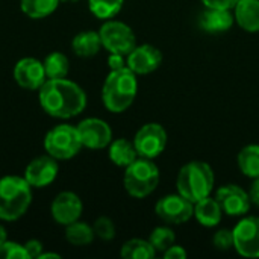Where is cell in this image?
<instances>
[{
  "label": "cell",
  "instance_id": "6da1fadb",
  "mask_svg": "<svg viewBox=\"0 0 259 259\" xmlns=\"http://www.w3.org/2000/svg\"><path fill=\"white\" fill-rule=\"evenodd\" d=\"M39 91V103L46 114L55 118H71L87 106L85 91L73 80L47 79Z\"/></svg>",
  "mask_w": 259,
  "mask_h": 259
},
{
  "label": "cell",
  "instance_id": "7a4b0ae2",
  "mask_svg": "<svg viewBox=\"0 0 259 259\" xmlns=\"http://www.w3.org/2000/svg\"><path fill=\"white\" fill-rule=\"evenodd\" d=\"M138 93L137 74L129 68L111 70L102 87V100L108 111L120 114L135 100Z\"/></svg>",
  "mask_w": 259,
  "mask_h": 259
},
{
  "label": "cell",
  "instance_id": "3957f363",
  "mask_svg": "<svg viewBox=\"0 0 259 259\" xmlns=\"http://www.w3.org/2000/svg\"><path fill=\"white\" fill-rule=\"evenodd\" d=\"M214 184V170L208 162L203 161H191L185 164L179 170L176 179L178 193L193 203L211 196Z\"/></svg>",
  "mask_w": 259,
  "mask_h": 259
},
{
  "label": "cell",
  "instance_id": "277c9868",
  "mask_svg": "<svg viewBox=\"0 0 259 259\" xmlns=\"http://www.w3.org/2000/svg\"><path fill=\"white\" fill-rule=\"evenodd\" d=\"M32 203V187L21 176L0 179V220L15 222L26 214Z\"/></svg>",
  "mask_w": 259,
  "mask_h": 259
},
{
  "label": "cell",
  "instance_id": "5b68a950",
  "mask_svg": "<svg viewBox=\"0 0 259 259\" xmlns=\"http://www.w3.org/2000/svg\"><path fill=\"white\" fill-rule=\"evenodd\" d=\"M123 184L129 196L144 199L156 190L159 184V168L152 159L138 156L124 168Z\"/></svg>",
  "mask_w": 259,
  "mask_h": 259
},
{
  "label": "cell",
  "instance_id": "8992f818",
  "mask_svg": "<svg viewBox=\"0 0 259 259\" xmlns=\"http://www.w3.org/2000/svg\"><path fill=\"white\" fill-rule=\"evenodd\" d=\"M82 147L83 146L77 127L71 124L55 126L44 137V149L47 155L53 156L58 161L74 158Z\"/></svg>",
  "mask_w": 259,
  "mask_h": 259
},
{
  "label": "cell",
  "instance_id": "52a82bcc",
  "mask_svg": "<svg viewBox=\"0 0 259 259\" xmlns=\"http://www.w3.org/2000/svg\"><path fill=\"white\" fill-rule=\"evenodd\" d=\"M102 46L109 53H121L127 56L137 46V38L131 26L117 20H106L99 30Z\"/></svg>",
  "mask_w": 259,
  "mask_h": 259
},
{
  "label": "cell",
  "instance_id": "ba28073f",
  "mask_svg": "<svg viewBox=\"0 0 259 259\" xmlns=\"http://www.w3.org/2000/svg\"><path fill=\"white\" fill-rule=\"evenodd\" d=\"M134 144L140 158L155 159L167 146V131L159 123H146L134 137Z\"/></svg>",
  "mask_w": 259,
  "mask_h": 259
},
{
  "label": "cell",
  "instance_id": "9c48e42d",
  "mask_svg": "<svg viewBox=\"0 0 259 259\" xmlns=\"http://www.w3.org/2000/svg\"><path fill=\"white\" fill-rule=\"evenodd\" d=\"M156 215L168 225H182L194 217V203L182 194H167L155 205Z\"/></svg>",
  "mask_w": 259,
  "mask_h": 259
},
{
  "label": "cell",
  "instance_id": "30bf717a",
  "mask_svg": "<svg viewBox=\"0 0 259 259\" xmlns=\"http://www.w3.org/2000/svg\"><path fill=\"white\" fill-rule=\"evenodd\" d=\"M234 247L244 258H259V217H244L232 231Z\"/></svg>",
  "mask_w": 259,
  "mask_h": 259
},
{
  "label": "cell",
  "instance_id": "8fae6325",
  "mask_svg": "<svg viewBox=\"0 0 259 259\" xmlns=\"http://www.w3.org/2000/svg\"><path fill=\"white\" fill-rule=\"evenodd\" d=\"M82 146L91 150H100L111 144L112 131L102 118H85L77 126Z\"/></svg>",
  "mask_w": 259,
  "mask_h": 259
},
{
  "label": "cell",
  "instance_id": "7c38bea8",
  "mask_svg": "<svg viewBox=\"0 0 259 259\" xmlns=\"http://www.w3.org/2000/svg\"><path fill=\"white\" fill-rule=\"evenodd\" d=\"M215 199L219 200V203L223 209V214H228L231 217L246 215L252 206L249 193L234 184L220 187L215 193Z\"/></svg>",
  "mask_w": 259,
  "mask_h": 259
},
{
  "label": "cell",
  "instance_id": "4fadbf2b",
  "mask_svg": "<svg viewBox=\"0 0 259 259\" xmlns=\"http://www.w3.org/2000/svg\"><path fill=\"white\" fill-rule=\"evenodd\" d=\"M58 171V159H55L50 155H44L32 159L27 164L23 178L32 188H44L56 179Z\"/></svg>",
  "mask_w": 259,
  "mask_h": 259
},
{
  "label": "cell",
  "instance_id": "5bb4252c",
  "mask_svg": "<svg viewBox=\"0 0 259 259\" xmlns=\"http://www.w3.org/2000/svg\"><path fill=\"white\" fill-rule=\"evenodd\" d=\"M50 211H52L53 220L58 225L67 226L80 219L83 205L77 194H74L71 191H62L53 199Z\"/></svg>",
  "mask_w": 259,
  "mask_h": 259
},
{
  "label": "cell",
  "instance_id": "9a60e30c",
  "mask_svg": "<svg viewBox=\"0 0 259 259\" xmlns=\"http://www.w3.org/2000/svg\"><path fill=\"white\" fill-rule=\"evenodd\" d=\"M162 62V53L158 47L150 44L135 46V49L126 56L127 67L138 74L153 73Z\"/></svg>",
  "mask_w": 259,
  "mask_h": 259
},
{
  "label": "cell",
  "instance_id": "2e32d148",
  "mask_svg": "<svg viewBox=\"0 0 259 259\" xmlns=\"http://www.w3.org/2000/svg\"><path fill=\"white\" fill-rule=\"evenodd\" d=\"M14 77L17 83L24 90H39L47 80L44 64L35 58H23L14 67Z\"/></svg>",
  "mask_w": 259,
  "mask_h": 259
},
{
  "label": "cell",
  "instance_id": "e0dca14e",
  "mask_svg": "<svg viewBox=\"0 0 259 259\" xmlns=\"http://www.w3.org/2000/svg\"><path fill=\"white\" fill-rule=\"evenodd\" d=\"M199 23L205 32L209 33H222L228 32L234 23L235 15L232 14V9H220V8H206L199 18Z\"/></svg>",
  "mask_w": 259,
  "mask_h": 259
},
{
  "label": "cell",
  "instance_id": "ac0fdd59",
  "mask_svg": "<svg viewBox=\"0 0 259 259\" xmlns=\"http://www.w3.org/2000/svg\"><path fill=\"white\" fill-rule=\"evenodd\" d=\"M235 21L237 24L249 32H259V0H238L235 5Z\"/></svg>",
  "mask_w": 259,
  "mask_h": 259
},
{
  "label": "cell",
  "instance_id": "d6986e66",
  "mask_svg": "<svg viewBox=\"0 0 259 259\" xmlns=\"http://www.w3.org/2000/svg\"><path fill=\"white\" fill-rule=\"evenodd\" d=\"M223 217V209L215 197H205L194 203V219L205 228H215Z\"/></svg>",
  "mask_w": 259,
  "mask_h": 259
},
{
  "label": "cell",
  "instance_id": "ffe728a7",
  "mask_svg": "<svg viewBox=\"0 0 259 259\" xmlns=\"http://www.w3.org/2000/svg\"><path fill=\"white\" fill-rule=\"evenodd\" d=\"M102 47L103 46H102L100 35L99 32L94 30L79 32L71 41V49L79 58H93L100 52Z\"/></svg>",
  "mask_w": 259,
  "mask_h": 259
},
{
  "label": "cell",
  "instance_id": "44dd1931",
  "mask_svg": "<svg viewBox=\"0 0 259 259\" xmlns=\"http://www.w3.org/2000/svg\"><path fill=\"white\" fill-rule=\"evenodd\" d=\"M108 147H109V150H108L109 159L117 167L126 168L127 165H131L138 158V153H137L134 141H129L126 138L114 140V141H111V144Z\"/></svg>",
  "mask_w": 259,
  "mask_h": 259
},
{
  "label": "cell",
  "instance_id": "7402d4cb",
  "mask_svg": "<svg viewBox=\"0 0 259 259\" xmlns=\"http://www.w3.org/2000/svg\"><path fill=\"white\" fill-rule=\"evenodd\" d=\"M238 167L250 179L259 178V144H249L238 153Z\"/></svg>",
  "mask_w": 259,
  "mask_h": 259
},
{
  "label": "cell",
  "instance_id": "603a6c76",
  "mask_svg": "<svg viewBox=\"0 0 259 259\" xmlns=\"http://www.w3.org/2000/svg\"><path fill=\"white\" fill-rule=\"evenodd\" d=\"M65 238L73 246H87L93 243L96 234L93 226H90L85 222L76 220L65 226Z\"/></svg>",
  "mask_w": 259,
  "mask_h": 259
},
{
  "label": "cell",
  "instance_id": "cb8c5ba5",
  "mask_svg": "<svg viewBox=\"0 0 259 259\" xmlns=\"http://www.w3.org/2000/svg\"><path fill=\"white\" fill-rule=\"evenodd\" d=\"M120 255L123 259H153L158 253L149 240L134 238L123 244Z\"/></svg>",
  "mask_w": 259,
  "mask_h": 259
},
{
  "label": "cell",
  "instance_id": "d4e9b609",
  "mask_svg": "<svg viewBox=\"0 0 259 259\" xmlns=\"http://www.w3.org/2000/svg\"><path fill=\"white\" fill-rule=\"evenodd\" d=\"M47 79H62L67 77L70 71V61L61 52H52L42 61Z\"/></svg>",
  "mask_w": 259,
  "mask_h": 259
},
{
  "label": "cell",
  "instance_id": "484cf974",
  "mask_svg": "<svg viewBox=\"0 0 259 259\" xmlns=\"http://www.w3.org/2000/svg\"><path fill=\"white\" fill-rule=\"evenodd\" d=\"M61 0H21L20 8L29 18L39 20L53 14Z\"/></svg>",
  "mask_w": 259,
  "mask_h": 259
},
{
  "label": "cell",
  "instance_id": "4316f807",
  "mask_svg": "<svg viewBox=\"0 0 259 259\" xmlns=\"http://www.w3.org/2000/svg\"><path fill=\"white\" fill-rule=\"evenodd\" d=\"M123 2L124 0H88V6L97 18L111 20L121 11Z\"/></svg>",
  "mask_w": 259,
  "mask_h": 259
},
{
  "label": "cell",
  "instance_id": "83f0119b",
  "mask_svg": "<svg viewBox=\"0 0 259 259\" xmlns=\"http://www.w3.org/2000/svg\"><path fill=\"white\" fill-rule=\"evenodd\" d=\"M149 241L155 247L156 253H164L170 246L176 243V234L171 228L168 226H158L150 232Z\"/></svg>",
  "mask_w": 259,
  "mask_h": 259
},
{
  "label": "cell",
  "instance_id": "f1b7e54d",
  "mask_svg": "<svg viewBox=\"0 0 259 259\" xmlns=\"http://www.w3.org/2000/svg\"><path fill=\"white\" fill-rule=\"evenodd\" d=\"M94 234L102 241H111L115 238V225L109 217H99L93 225Z\"/></svg>",
  "mask_w": 259,
  "mask_h": 259
},
{
  "label": "cell",
  "instance_id": "f546056e",
  "mask_svg": "<svg viewBox=\"0 0 259 259\" xmlns=\"http://www.w3.org/2000/svg\"><path fill=\"white\" fill-rule=\"evenodd\" d=\"M0 259H29L23 244L15 241H5L0 244Z\"/></svg>",
  "mask_w": 259,
  "mask_h": 259
},
{
  "label": "cell",
  "instance_id": "4dcf8cb0",
  "mask_svg": "<svg viewBox=\"0 0 259 259\" xmlns=\"http://www.w3.org/2000/svg\"><path fill=\"white\" fill-rule=\"evenodd\" d=\"M212 244L220 252H228L234 247V232L229 229H220L212 237Z\"/></svg>",
  "mask_w": 259,
  "mask_h": 259
},
{
  "label": "cell",
  "instance_id": "1f68e13d",
  "mask_svg": "<svg viewBox=\"0 0 259 259\" xmlns=\"http://www.w3.org/2000/svg\"><path fill=\"white\" fill-rule=\"evenodd\" d=\"M23 246H24V250H26L29 259H39L41 253H42V249H44L41 241H38V240H29Z\"/></svg>",
  "mask_w": 259,
  "mask_h": 259
},
{
  "label": "cell",
  "instance_id": "d6a6232c",
  "mask_svg": "<svg viewBox=\"0 0 259 259\" xmlns=\"http://www.w3.org/2000/svg\"><path fill=\"white\" fill-rule=\"evenodd\" d=\"M187 250L182 247V246H178V244H173V246H170L164 253H162V256L165 259H185L187 258Z\"/></svg>",
  "mask_w": 259,
  "mask_h": 259
},
{
  "label": "cell",
  "instance_id": "836d02e7",
  "mask_svg": "<svg viewBox=\"0 0 259 259\" xmlns=\"http://www.w3.org/2000/svg\"><path fill=\"white\" fill-rule=\"evenodd\" d=\"M108 67L111 70H120V68L127 67L124 55H121V53H111L108 56Z\"/></svg>",
  "mask_w": 259,
  "mask_h": 259
},
{
  "label": "cell",
  "instance_id": "e575fe53",
  "mask_svg": "<svg viewBox=\"0 0 259 259\" xmlns=\"http://www.w3.org/2000/svg\"><path fill=\"white\" fill-rule=\"evenodd\" d=\"M206 8H220V9H234L238 0H202Z\"/></svg>",
  "mask_w": 259,
  "mask_h": 259
},
{
  "label": "cell",
  "instance_id": "d590c367",
  "mask_svg": "<svg viewBox=\"0 0 259 259\" xmlns=\"http://www.w3.org/2000/svg\"><path fill=\"white\" fill-rule=\"evenodd\" d=\"M249 196H250V200L255 206H259V178L253 179L252 185H250V190H249Z\"/></svg>",
  "mask_w": 259,
  "mask_h": 259
},
{
  "label": "cell",
  "instance_id": "8d00e7d4",
  "mask_svg": "<svg viewBox=\"0 0 259 259\" xmlns=\"http://www.w3.org/2000/svg\"><path fill=\"white\" fill-rule=\"evenodd\" d=\"M50 258H53V259H61V255L59 253H41V256H39V259H50Z\"/></svg>",
  "mask_w": 259,
  "mask_h": 259
},
{
  "label": "cell",
  "instance_id": "74e56055",
  "mask_svg": "<svg viewBox=\"0 0 259 259\" xmlns=\"http://www.w3.org/2000/svg\"><path fill=\"white\" fill-rule=\"evenodd\" d=\"M8 240V234H6V229L3 228V225H0V244H3L5 241Z\"/></svg>",
  "mask_w": 259,
  "mask_h": 259
},
{
  "label": "cell",
  "instance_id": "f35d334b",
  "mask_svg": "<svg viewBox=\"0 0 259 259\" xmlns=\"http://www.w3.org/2000/svg\"><path fill=\"white\" fill-rule=\"evenodd\" d=\"M61 2H77V0H61Z\"/></svg>",
  "mask_w": 259,
  "mask_h": 259
}]
</instances>
